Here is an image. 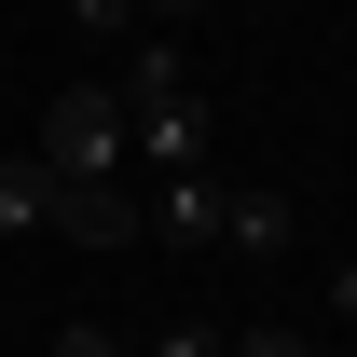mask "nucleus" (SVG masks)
I'll return each mask as SVG.
<instances>
[{
	"instance_id": "39448f33",
	"label": "nucleus",
	"mask_w": 357,
	"mask_h": 357,
	"mask_svg": "<svg viewBox=\"0 0 357 357\" xmlns=\"http://www.w3.org/2000/svg\"><path fill=\"white\" fill-rule=\"evenodd\" d=\"M0 234H55V165L42 151H0Z\"/></svg>"
},
{
	"instance_id": "9b49d317",
	"label": "nucleus",
	"mask_w": 357,
	"mask_h": 357,
	"mask_svg": "<svg viewBox=\"0 0 357 357\" xmlns=\"http://www.w3.org/2000/svg\"><path fill=\"white\" fill-rule=\"evenodd\" d=\"M330 316H344V330H357V261H344V275H330Z\"/></svg>"
},
{
	"instance_id": "0eeeda50",
	"label": "nucleus",
	"mask_w": 357,
	"mask_h": 357,
	"mask_svg": "<svg viewBox=\"0 0 357 357\" xmlns=\"http://www.w3.org/2000/svg\"><path fill=\"white\" fill-rule=\"evenodd\" d=\"M69 28H83V42H124V28H137V0H69Z\"/></svg>"
},
{
	"instance_id": "7ed1b4c3",
	"label": "nucleus",
	"mask_w": 357,
	"mask_h": 357,
	"mask_svg": "<svg viewBox=\"0 0 357 357\" xmlns=\"http://www.w3.org/2000/svg\"><path fill=\"white\" fill-rule=\"evenodd\" d=\"M55 234H69V248H137V234H151V192H124V178H55Z\"/></svg>"
},
{
	"instance_id": "9d476101",
	"label": "nucleus",
	"mask_w": 357,
	"mask_h": 357,
	"mask_svg": "<svg viewBox=\"0 0 357 357\" xmlns=\"http://www.w3.org/2000/svg\"><path fill=\"white\" fill-rule=\"evenodd\" d=\"M55 357H124V344H110V330H69V344H55Z\"/></svg>"
},
{
	"instance_id": "f03ea898",
	"label": "nucleus",
	"mask_w": 357,
	"mask_h": 357,
	"mask_svg": "<svg viewBox=\"0 0 357 357\" xmlns=\"http://www.w3.org/2000/svg\"><path fill=\"white\" fill-rule=\"evenodd\" d=\"M42 165H55V178H124V165H137L124 83H55V110H42Z\"/></svg>"
},
{
	"instance_id": "1a4fd4ad",
	"label": "nucleus",
	"mask_w": 357,
	"mask_h": 357,
	"mask_svg": "<svg viewBox=\"0 0 357 357\" xmlns=\"http://www.w3.org/2000/svg\"><path fill=\"white\" fill-rule=\"evenodd\" d=\"M151 357H234V330H165Z\"/></svg>"
},
{
	"instance_id": "423d86ee",
	"label": "nucleus",
	"mask_w": 357,
	"mask_h": 357,
	"mask_svg": "<svg viewBox=\"0 0 357 357\" xmlns=\"http://www.w3.org/2000/svg\"><path fill=\"white\" fill-rule=\"evenodd\" d=\"M220 248H248V261H275V248H289V192H234Z\"/></svg>"
},
{
	"instance_id": "6e6552de",
	"label": "nucleus",
	"mask_w": 357,
	"mask_h": 357,
	"mask_svg": "<svg viewBox=\"0 0 357 357\" xmlns=\"http://www.w3.org/2000/svg\"><path fill=\"white\" fill-rule=\"evenodd\" d=\"M234 357H316V330H275L261 316V330H234Z\"/></svg>"
},
{
	"instance_id": "f8f14e48",
	"label": "nucleus",
	"mask_w": 357,
	"mask_h": 357,
	"mask_svg": "<svg viewBox=\"0 0 357 357\" xmlns=\"http://www.w3.org/2000/svg\"><path fill=\"white\" fill-rule=\"evenodd\" d=\"M137 14H165V28H192V14H206V0H137Z\"/></svg>"
},
{
	"instance_id": "20e7f679",
	"label": "nucleus",
	"mask_w": 357,
	"mask_h": 357,
	"mask_svg": "<svg viewBox=\"0 0 357 357\" xmlns=\"http://www.w3.org/2000/svg\"><path fill=\"white\" fill-rule=\"evenodd\" d=\"M220 220H234V192L206 165H192V178H151V234H165V248H220Z\"/></svg>"
},
{
	"instance_id": "f257e3e1",
	"label": "nucleus",
	"mask_w": 357,
	"mask_h": 357,
	"mask_svg": "<svg viewBox=\"0 0 357 357\" xmlns=\"http://www.w3.org/2000/svg\"><path fill=\"white\" fill-rule=\"evenodd\" d=\"M124 137H137L151 178H192V165H206V96L178 83V42H137L124 55Z\"/></svg>"
}]
</instances>
